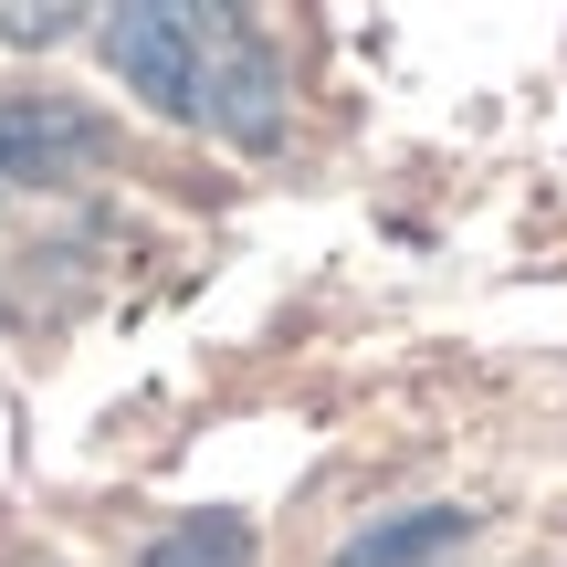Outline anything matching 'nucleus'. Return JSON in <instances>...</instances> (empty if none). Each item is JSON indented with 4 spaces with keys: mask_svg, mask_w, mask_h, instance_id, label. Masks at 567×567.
<instances>
[{
    "mask_svg": "<svg viewBox=\"0 0 567 567\" xmlns=\"http://www.w3.org/2000/svg\"><path fill=\"white\" fill-rule=\"evenodd\" d=\"M95 42L158 116L210 126L231 147L284 137V53L264 21L221 11V0H126V11H105Z\"/></svg>",
    "mask_w": 567,
    "mask_h": 567,
    "instance_id": "f257e3e1",
    "label": "nucleus"
},
{
    "mask_svg": "<svg viewBox=\"0 0 567 567\" xmlns=\"http://www.w3.org/2000/svg\"><path fill=\"white\" fill-rule=\"evenodd\" d=\"M105 158V116L74 95H11L0 105V179H74Z\"/></svg>",
    "mask_w": 567,
    "mask_h": 567,
    "instance_id": "f03ea898",
    "label": "nucleus"
},
{
    "mask_svg": "<svg viewBox=\"0 0 567 567\" xmlns=\"http://www.w3.org/2000/svg\"><path fill=\"white\" fill-rule=\"evenodd\" d=\"M463 536H473V515H463V505H421V515H400V526H368L337 567H421V557L463 547Z\"/></svg>",
    "mask_w": 567,
    "mask_h": 567,
    "instance_id": "7ed1b4c3",
    "label": "nucleus"
},
{
    "mask_svg": "<svg viewBox=\"0 0 567 567\" xmlns=\"http://www.w3.org/2000/svg\"><path fill=\"white\" fill-rule=\"evenodd\" d=\"M137 567H252V526L243 515H179Z\"/></svg>",
    "mask_w": 567,
    "mask_h": 567,
    "instance_id": "20e7f679",
    "label": "nucleus"
},
{
    "mask_svg": "<svg viewBox=\"0 0 567 567\" xmlns=\"http://www.w3.org/2000/svg\"><path fill=\"white\" fill-rule=\"evenodd\" d=\"M74 32V11H53V0H0V42H63Z\"/></svg>",
    "mask_w": 567,
    "mask_h": 567,
    "instance_id": "39448f33",
    "label": "nucleus"
}]
</instances>
